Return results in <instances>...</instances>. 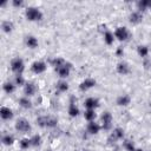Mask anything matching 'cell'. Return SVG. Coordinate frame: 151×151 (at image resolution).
Masks as SVG:
<instances>
[{
  "mask_svg": "<svg viewBox=\"0 0 151 151\" xmlns=\"http://www.w3.org/2000/svg\"><path fill=\"white\" fill-rule=\"evenodd\" d=\"M142 20H143V14H142L140 12H138V11L132 12V13L130 14V17H129V21H130L132 25H137V24L142 22Z\"/></svg>",
  "mask_w": 151,
  "mask_h": 151,
  "instance_id": "2e32d148",
  "label": "cell"
},
{
  "mask_svg": "<svg viewBox=\"0 0 151 151\" xmlns=\"http://www.w3.org/2000/svg\"><path fill=\"white\" fill-rule=\"evenodd\" d=\"M97 114H96V111L94 110H86L84 112V118L87 120V122H93L96 119Z\"/></svg>",
  "mask_w": 151,
  "mask_h": 151,
  "instance_id": "f546056e",
  "label": "cell"
},
{
  "mask_svg": "<svg viewBox=\"0 0 151 151\" xmlns=\"http://www.w3.org/2000/svg\"><path fill=\"white\" fill-rule=\"evenodd\" d=\"M124 130L122 127H116L113 129V131L111 132V136L109 138L110 142H117V140H120V139H124Z\"/></svg>",
  "mask_w": 151,
  "mask_h": 151,
  "instance_id": "30bf717a",
  "label": "cell"
},
{
  "mask_svg": "<svg viewBox=\"0 0 151 151\" xmlns=\"http://www.w3.org/2000/svg\"><path fill=\"white\" fill-rule=\"evenodd\" d=\"M14 84H15L17 86H25V85H26V80H25L24 76H22V74H15Z\"/></svg>",
  "mask_w": 151,
  "mask_h": 151,
  "instance_id": "1f68e13d",
  "label": "cell"
},
{
  "mask_svg": "<svg viewBox=\"0 0 151 151\" xmlns=\"http://www.w3.org/2000/svg\"><path fill=\"white\" fill-rule=\"evenodd\" d=\"M12 5L14 7H21V6H24V1L22 0H13L12 1Z\"/></svg>",
  "mask_w": 151,
  "mask_h": 151,
  "instance_id": "836d02e7",
  "label": "cell"
},
{
  "mask_svg": "<svg viewBox=\"0 0 151 151\" xmlns=\"http://www.w3.org/2000/svg\"><path fill=\"white\" fill-rule=\"evenodd\" d=\"M123 147L126 150V151H134L137 147L134 145V143L130 139H124L123 140Z\"/></svg>",
  "mask_w": 151,
  "mask_h": 151,
  "instance_id": "f1b7e54d",
  "label": "cell"
},
{
  "mask_svg": "<svg viewBox=\"0 0 151 151\" xmlns=\"http://www.w3.org/2000/svg\"><path fill=\"white\" fill-rule=\"evenodd\" d=\"M50 63H51V65L57 70V68H59V67H61V66H64L67 61L64 59V58H61V57H55V58H53V59H51L50 60Z\"/></svg>",
  "mask_w": 151,
  "mask_h": 151,
  "instance_id": "d6986e66",
  "label": "cell"
},
{
  "mask_svg": "<svg viewBox=\"0 0 151 151\" xmlns=\"http://www.w3.org/2000/svg\"><path fill=\"white\" fill-rule=\"evenodd\" d=\"M25 17L28 21H40L42 20V12L37 7H27L25 11Z\"/></svg>",
  "mask_w": 151,
  "mask_h": 151,
  "instance_id": "7a4b0ae2",
  "label": "cell"
},
{
  "mask_svg": "<svg viewBox=\"0 0 151 151\" xmlns=\"http://www.w3.org/2000/svg\"><path fill=\"white\" fill-rule=\"evenodd\" d=\"M71 68H72V64L66 63L64 66H61V67L57 68L55 71H57L58 76H59L61 79H64V78H67V77L70 76V73H71Z\"/></svg>",
  "mask_w": 151,
  "mask_h": 151,
  "instance_id": "9c48e42d",
  "label": "cell"
},
{
  "mask_svg": "<svg viewBox=\"0 0 151 151\" xmlns=\"http://www.w3.org/2000/svg\"><path fill=\"white\" fill-rule=\"evenodd\" d=\"M96 84H97L96 79H93V78H91V77H87V78H85V79L79 84V90L83 91V92L88 91V90H91L92 87H94Z\"/></svg>",
  "mask_w": 151,
  "mask_h": 151,
  "instance_id": "ba28073f",
  "label": "cell"
},
{
  "mask_svg": "<svg viewBox=\"0 0 151 151\" xmlns=\"http://www.w3.org/2000/svg\"><path fill=\"white\" fill-rule=\"evenodd\" d=\"M114 38H117L119 41H126L130 38V32L125 26H119L114 29Z\"/></svg>",
  "mask_w": 151,
  "mask_h": 151,
  "instance_id": "8992f818",
  "label": "cell"
},
{
  "mask_svg": "<svg viewBox=\"0 0 151 151\" xmlns=\"http://www.w3.org/2000/svg\"><path fill=\"white\" fill-rule=\"evenodd\" d=\"M13 28H14V25H13L12 21H9V20H4V21L1 22V29H2L4 33H11V32L13 31Z\"/></svg>",
  "mask_w": 151,
  "mask_h": 151,
  "instance_id": "ffe728a7",
  "label": "cell"
},
{
  "mask_svg": "<svg viewBox=\"0 0 151 151\" xmlns=\"http://www.w3.org/2000/svg\"><path fill=\"white\" fill-rule=\"evenodd\" d=\"M150 94H151V92H150Z\"/></svg>",
  "mask_w": 151,
  "mask_h": 151,
  "instance_id": "f35d334b",
  "label": "cell"
},
{
  "mask_svg": "<svg viewBox=\"0 0 151 151\" xmlns=\"http://www.w3.org/2000/svg\"><path fill=\"white\" fill-rule=\"evenodd\" d=\"M113 41H114V34L112 32H110V31H105V33H104V42L106 45H112Z\"/></svg>",
  "mask_w": 151,
  "mask_h": 151,
  "instance_id": "83f0119b",
  "label": "cell"
},
{
  "mask_svg": "<svg viewBox=\"0 0 151 151\" xmlns=\"http://www.w3.org/2000/svg\"><path fill=\"white\" fill-rule=\"evenodd\" d=\"M84 151H91V150H84Z\"/></svg>",
  "mask_w": 151,
  "mask_h": 151,
  "instance_id": "74e56055",
  "label": "cell"
},
{
  "mask_svg": "<svg viewBox=\"0 0 151 151\" xmlns=\"http://www.w3.org/2000/svg\"><path fill=\"white\" fill-rule=\"evenodd\" d=\"M45 151H52V150H45Z\"/></svg>",
  "mask_w": 151,
  "mask_h": 151,
  "instance_id": "8d00e7d4",
  "label": "cell"
},
{
  "mask_svg": "<svg viewBox=\"0 0 151 151\" xmlns=\"http://www.w3.org/2000/svg\"><path fill=\"white\" fill-rule=\"evenodd\" d=\"M37 125L40 127L53 129L58 125V119L53 116H40L37 118Z\"/></svg>",
  "mask_w": 151,
  "mask_h": 151,
  "instance_id": "6da1fadb",
  "label": "cell"
},
{
  "mask_svg": "<svg viewBox=\"0 0 151 151\" xmlns=\"http://www.w3.org/2000/svg\"><path fill=\"white\" fill-rule=\"evenodd\" d=\"M116 103H117L118 106H127V105H130V103H131V97L127 96V94H120V96L117 98Z\"/></svg>",
  "mask_w": 151,
  "mask_h": 151,
  "instance_id": "e0dca14e",
  "label": "cell"
},
{
  "mask_svg": "<svg viewBox=\"0 0 151 151\" xmlns=\"http://www.w3.org/2000/svg\"><path fill=\"white\" fill-rule=\"evenodd\" d=\"M31 145L37 147V146H40L41 145V136L40 134H33L31 138Z\"/></svg>",
  "mask_w": 151,
  "mask_h": 151,
  "instance_id": "4dcf8cb0",
  "label": "cell"
},
{
  "mask_svg": "<svg viewBox=\"0 0 151 151\" xmlns=\"http://www.w3.org/2000/svg\"><path fill=\"white\" fill-rule=\"evenodd\" d=\"M15 87H17V85L13 84V83H11V81H5L4 85H2V90H4L5 93H7V94L13 93V92L15 91Z\"/></svg>",
  "mask_w": 151,
  "mask_h": 151,
  "instance_id": "d4e9b609",
  "label": "cell"
},
{
  "mask_svg": "<svg viewBox=\"0 0 151 151\" xmlns=\"http://www.w3.org/2000/svg\"><path fill=\"white\" fill-rule=\"evenodd\" d=\"M100 120H101L100 126H101V129H103V130L109 131V130H111V129H112L113 117H112L111 112H109V111L103 112V114H101V117H100Z\"/></svg>",
  "mask_w": 151,
  "mask_h": 151,
  "instance_id": "5b68a950",
  "label": "cell"
},
{
  "mask_svg": "<svg viewBox=\"0 0 151 151\" xmlns=\"http://www.w3.org/2000/svg\"><path fill=\"white\" fill-rule=\"evenodd\" d=\"M0 117L4 120H11L13 118V111L7 106H1L0 107Z\"/></svg>",
  "mask_w": 151,
  "mask_h": 151,
  "instance_id": "5bb4252c",
  "label": "cell"
},
{
  "mask_svg": "<svg viewBox=\"0 0 151 151\" xmlns=\"http://www.w3.org/2000/svg\"><path fill=\"white\" fill-rule=\"evenodd\" d=\"M14 140H15V139H14V136H13V134H9V133L4 134L2 138H1V142H2V144H4L5 146H11V145H13Z\"/></svg>",
  "mask_w": 151,
  "mask_h": 151,
  "instance_id": "484cf974",
  "label": "cell"
},
{
  "mask_svg": "<svg viewBox=\"0 0 151 151\" xmlns=\"http://www.w3.org/2000/svg\"><path fill=\"white\" fill-rule=\"evenodd\" d=\"M134 151H144V150H142V149H136Z\"/></svg>",
  "mask_w": 151,
  "mask_h": 151,
  "instance_id": "d590c367",
  "label": "cell"
},
{
  "mask_svg": "<svg viewBox=\"0 0 151 151\" xmlns=\"http://www.w3.org/2000/svg\"><path fill=\"white\" fill-rule=\"evenodd\" d=\"M137 7H138V12H144L146 11V8L151 7V1L150 0H139L137 2Z\"/></svg>",
  "mask_w": 151,
  "mask_h": 151,
  "instance_id": "cb8c5ba5",
  "label": "cell"
},
{
  "mask_svg": "<svg viewBox=\"0 0 151 151\" xmlns=\"http://www.w3.org/2000/svg\"><path fill=\"white\" fill-rule=\"evenodd\" d=\"M35 92H37V86H35V84L34 83H26V85L24 86V94L26 96V97H32V96H34L35 94Z\"/></svg>",
  "mask_w": 151,
  "mask_h": 151,
  "instance_id": "4fadbf2b",
  "label": "cell"
},
{
  "mask_svg": "<svg viewBox=\"0 0 151 151\" xmlns=\"http://www.w3.org/2000/svg\"><path fill=\"white\" fill-rule=\"evenodd\" d=\"M84 106L86 107V110H96L99 106V100L94 97H88L85 99Z\"/></svg>",
  "mask_w": 151,
  "mask_h": 151,
  "instance_id": "7c38bea8",
  "label": "cell"
},
{
  "mask_svg": "<svg viewBox=\"0 0 151 151\" xmlns=\"http://www.w3.org/2000/svg\"><path fill=\"white\" fill-rule=\"evenodd\" d=\"M116 70H117V73H119L120 76H126V74H129L130 71H131L129 64L125 63V61H119V63L117 64V66H116Z\"/></svg>",
  "mask_w": 151,
  "mask_h": 151,
  "instance_id": "8fae6325",
  "label": "cell"
},
{
  "mask_svg": "<svg viewBox=\"0 0 151 151\" xmlns=\"http://www.w3.org/2000/svg\"><path fill=\"white\" fill-rule=\"evenodd\" d=\"M68 84H67V81H65V80H59L57 84H55V88H57V91L58 92H60V93H64V92H67L68 91Z\"/></svg>",
  "mask_w": 151,
  "mask_h": 151,
  "instance_id": "603a6c76",
  "label": "cell"
},
{
  "mask_svg": "<svg viewBox=\"0 0 151 151\" xmlns=\"http://www.w3.org/2000/svg\"><path fill=\"white\" fill-rule=\"evenodd\" d=\"M149 52H150V50H149V47L145 46V45H139V46L137 47V53H138V55H139L140 58H146V57L149 55Z\"/></svg>",
  "mask_w": 151,
  "mask_h": 151,
  "instance_id": "4316f807",
  "label": "cell"
},
{
  "mask_svg": "<svg viewBox=\"0 0 151 151\" xmlns=\"http://www.w3.org/2000/svg\"><path fill=\"white\" fill-rule=\"evenodd\" d=\"M38 45H39V41H38V39L34 37V35H28V37H26V46L28 47V48H37L38 47Z\"/></svg>",
  "mask_w": 151,
  "mask_h": 151,
  "instance_id": "ac0fdd59",
  "label": "cell"
},
{
  "mask_svg": "<svg viewBox=\"0 0 151 151\" xmlns=\"http://www.w3.org/2000/svg\"><path fill=\"white\" fill-rule=\"evenodd\" d=\"M19 105L22 107V109H26V110H28V109H31L32 106H33V104H32V101H31V99H29V97H21L20 99H19Z\"/></svg>",
  "mask_w": 151,
  "mask_h": 151,
  "instance_id": "44dd1931",
  "label": "cell"
},
{
  "mask_svg": "<svg viewBox=\"0 0 151 151\" xmlns=\"http://www.w3.org/2000/svg\"><path fill=\"white\" fill-rule=\"evenodd\" d=\"M116 53H117V55H123V54H124V50H123L122 47H118Z\"/></svg>",
  "mask_w": 151,
  "mask_h": 151,
  "instance_id": "e575fe53",
  "label": "cell"
},
{
  "mask_svg": "<svg viewBox=\"0 0 151 151\" xmlns=\"http://www.w3.org/2000/svg\"><path fill=\"white\" fill-rule=\"evenodd\" d=\"M19 146H20L21 150H27L29 146H32V145H31V139H29V138H22V139L19 142Z\"/></svg>",
  "mask_w": 151,
  "mask_h": 151,
  "instance_id": "d6a6232c",
  "label": "cell"
},
{
  "mask_svg": "<svg viewBox=\"0 0 151 151\" xmlns=\"http://www.w3.org/2000/svg\"><path fill=\"white\" fill-rule=\"evenodd\" d=\"M46 68H47V65H46V63L42 61V60H35V61L31 65V70H32V72L35 73V74H41V73H44V72L46 71Z\"/></svg>",
  "mask_w": 151,
  "mask_h": 151,
  "instance_id": "52a82bcc",
  "label": "cell"
},
{
  "mask_svg": "<svg viewBox=\"0 0 151 151\" xmlns=\"http://www.w3.org/2000/svg\"><path fill=\"white\" fill-rule=\"evenodd\" d=\"M11 70L13 73L15 74H22V72L25 71V63L21 58L15 57L11 60Z\"/></svg>",
  "mask_w": 151,
  "mask_h": 151,
  "instance_id": "3957f363",
  "label": "cell"
},
{
  "mask_svg": "<svg viewBox=\"0 0 151 151\" xmlns=\"http://www.w3.org/2000/svg\"><path fill=\"white\" fill-rule=\"evenodd\" d=\"M67 113H68L70 117L74 118V117H77V116L80 113V111H79L78 106H77L73 101H71V103H70V106H68V110H67Z\"/></svg>",
  "mask_w": 151,
  "mask_h": 151,
  "instance_id": "7402d4cb",
  "label": "cell"
},
{
  "mask_svg": "<svg viewBox=\"0 0 151 151\" xmlns=\"http://www.w3.org/2000/svg\"><path fill=\"white\" fill-rule=\"evenodd\" d=\"M15 130L20 133H28L31 130H32V126L29 124V122L25 118H19L17 122H15V125H14Z\"/></svg>",
  "mask_w": 151,
  "mask_h": 151,
  "instance_id": "277c9868",
  "label": "cell"
},
{
  "mask_svg": "<svg viewBox=\"0 0 151 151\" xmlns=\"http://www.w3.org/2000/svg\"><path fill=\"white\" fill-rule=\"evenodd\" d=\"M86 130L90 134H97L101 130V126H100V124H98L93 120V122H88V124L86 126Z\"/></svg>",
  "mask_w": 151,
  "mask_h": 151,
  "instance_id": "9a60e30c",
  "label": "cell"
}]
</instances>
